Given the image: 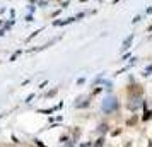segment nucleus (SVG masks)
<instances>
[{
    "label": "nucleus",
    "instance_id": "nucleus-1",
    "mask_svg": "<svg viewBox=\"0 0 152 147\" xmlns=\"http://www.w3.org/2000/svg\"><path fill=\"white\" fill-rule=\"evenodd\" d=\"M128 92L139 96V94H142V87H140V86H130V87H128Z\"/></svg>",
    "mask_w": 152,
    "mask_h": 147
},
{
    "label": "nucleus",
    "instance_id": "nucleus-2",
    "mask_svg": "<svg viewBox=\"0 0 152 147\" xmlns=\"http://www.w3.org/2000/svg\"><path fill=\"white\" fill-rule=\"evenodd\" d=\"M144 108H145V113H144V116H142V120H144V122H147V120H151L152 113H151V111H149V110H147V106H145V104H144Z\"/></svg>",
    "mask_w": 152,
    "mask_h": 147
},
{
    "label": "nucleus",
    "instance_id": "nucleus-3",
    "mask_svg": "<svg viewBox=\"0 0 152 147\" xmlns=\"http://www.w3.org/2000/svg\"><path fill=\"white\" fill-rule=\"evenodd\" d=\"M132 39H133V34H130V36L125 39V43H123V48H130V45H132Z\"/></svg>",
    "mask_w": 152,
    "mask_h": 147
},
{
    "label": "nucleus",
    "instance_id": "nucleus-4",
    "mask_svg": "<svg viewBox=\"0 0 152 147\" xmlns=\"http://www.w3.org/2000/svg\"><path fill=\"white\" fill-rule=\"evenodd\" d=\"M106 128H108L106 125H101V127H99V132H101V134H104V132H106Z\"/></svg>",
    "mask_w": 152,
    "mask_h": 147
},
{
    "label": "nucleus",
    "instance_id": "nucleus-5",
    "mask_svg": "<svg viewBox=\"0 0 152 147\" xmlns=\"http://www.w3.org/2000/svg\"><path fill=\"white\" fill-rule=\"evenodd\" d=\"M151 147H152V140H151Z\"/></svg>",
    "mask_w": 152,
    "mask_h": 147
}]
</instances>
